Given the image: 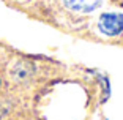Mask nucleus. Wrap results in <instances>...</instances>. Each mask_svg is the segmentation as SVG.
<instances>
[{"mask_svg":"<svg viewBox=\"0 0 123 120\" xmlns=\"http://www.w3.org/2000/svg\"><path fill=\"white\" fill-rule=\"evenodd\" d=\"M98 30L104 37H118L123 33V13L107 11L98 19Z\"/></svg>","mask_w":123,"mask_h":120,"instance_id":"1","label":"nucleus"},{"mask_svg":"<svg viewBox=\"0 0 123 120\" xmlns=\"http://www.w3.org/2000/svg\"><path fill=\"white\" fill-rule=\"evenodd\" d=\"M62 2L65 3L68 10L74 11V13H84V14L93 13L103 3V0H62Z\"/></svg>","mask_w":123,"mask_h":120,"instance_id":"2","label":"nucleus"}]
</instances>
